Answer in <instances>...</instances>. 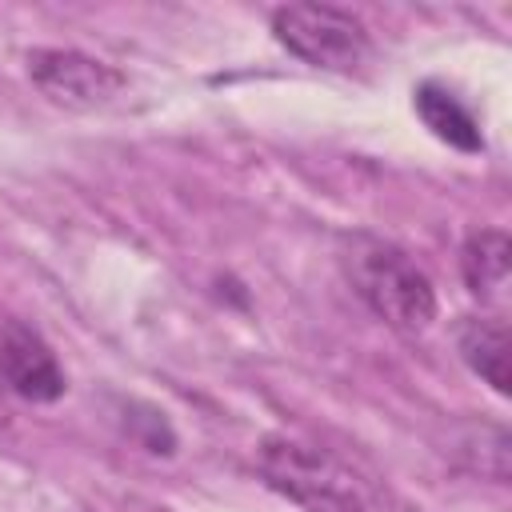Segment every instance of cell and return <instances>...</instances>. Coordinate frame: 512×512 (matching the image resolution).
<instances>
[{
    "mask_svg": "<svg viewBox=\"0 0 512 512\" xmlns=\"http://www.w3.org/2000/svg\"><path fill=\"white\" fill-rule=\"evenodd\" d=\"M340 264L356 296L396 332H424L436 320V288L416 260L372 232H352L340 244Z\"/></svg>",
    "mask_w": 512,
    "mask_h": 512,
    "instance_id": "cell-1",
    "label": "cell"
},
{
    "mask_svg": "<svg viewBox=\"0 0 512 512\" xmlns=\"http://www.w3.org/2000/svg\"><path fill=\"white\" fill-rule=\"evenodd\" d=\"M256 468L264 484L304 512H368L364 480L328 448L272 432L256 448Z\"/></svg>",
    "mask_w": 512,
    "mask_h": 512,
    "instance_id": "cell-2",
    "label": "cell"
},
{
    "mask_svg": "<svg viewBox=\"0 0 512 512\" xmlns=\"http://www.w3.org/2000/svg\"><path fill=\"white\" fill-rule=\"evenodd\" d=\"M272 36L304 64L328 72H352L368 60V28L332 4H284L272 12Z\"/></svg>",
    "mask_w": 512,
    "mask_h": 512,
    "instance_id": "cell-3",
    "label": "cell"
},
{
    "mask_svg": "<svg viewBox=\"0 0 512 512\" xmlns=\"http://www.w3.org/2000/svg\"><path fill=\"white\" fill-rule=\"evenodd\" d=\"M28 80L60 108H104L124 92V72L112 64L76 52V48H36L28 52Z\"/></svg>",
    "mask_w": 512,
    "mask_h": 512,
    "instance_id": "cell-4",
    "label": "cell"
},
{
    "mask_svg": "<svg viewBox=\"0 0 512 512\" xmlns=\"http://www.w3.org/2000/svg\"><path fill=\"white\" fill-rule=\"evenodd\" d=\"M0 384L32 404H52L68 388L56 352L20 320L0 328Z\"/></svg>",
    "mask_w": 512,
    "mask_h": 512,
    "instance_id": "cell-5",
    "label": "cell"
},
{
    "mask_svg": "<svg viewBox=\"0 0 512 512\" xmlns=\"http://www.w3.org/2000/svg\"><path fill=\"white\" fill-rule=\"evenodd\" d=\"M412 104H416V116L424 120V128L436 140H444L448 148H460V152H484V132H480L476 116L444 84H436V80L420 84Z\"/></svg>",
    "mask_w": 512,
    "mask_h": 512,
    "instance_id": "cell-6",
    "label": "cell"
},
{
    "mask_svg": "<svg viewBox=\"0 0 512 512\" xmlns=\"http://www.w3.org/2000/svg\"><path fill=\"white\" fill-rule=\"evenodd\" d=\"M508 268H512V244L500 228H480L464 240L460 248V272L472 296L480 300H500L508 288Z\"/></svg>",
    "mask_w": 512,
    "mask_h": 512,
    "instance_id": "cell-7",
    "label": "cell"
},
{
    "mask_svg": "<svg viewBox=\"0 0 512 512\" xmlns=\"http://www.w3.org/2000/svg\"><path fill=\"white\" fill-rule=\"evenodd\" d=\"M456 348L464 356V364L484 380L492 384V392H508L512 376H508V328L500 320H480V316H468L460 328H456Z\"/></svg>",
    "mask_w": 512,
    "mask_h": 512,
    "instance_id": "cell-8",
    "label": "cell"
},
{
    "mask_svg": "<svg viewBox=\"0 0 512 512\" xmlns=\"http://www.w3.org/2000/svg\"><path fill=\"white\" fill-rule=\"evenodd\" d=\"M12 428V404H8V388L0 384V436Z\"/></svg>",
    "mask_w": 512,
    "mask_h": 512,
    "instance_id": "cell-9",
    "label": "cell"
}]
</instances>
